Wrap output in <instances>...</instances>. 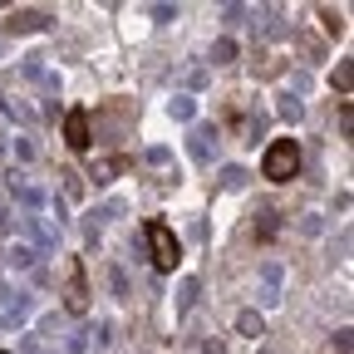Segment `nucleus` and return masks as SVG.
Masks as SVG:
<instances>
[{"label": "nucleus", "instance_id": "obj_1", "mask_svg": "<svg viewBox=\"0 0 354 354\" xmlns=\"http://www.w3.org/2000/svg\"><path fill=\"white\" fill-rule=\"evenodd\" d=\"M300 172V143L295 138H276L261 158V177H271V183H290Z\"/></svg>", "mask_w": 354, "mask_h": 354}, {"label": "nucleus", "instance_id": "obj_2", "mask_svg": "<svg viewBox=\"0 0 354 354\" xmlns=\"http://www.w3.org/2000/svg\"><path fill=\"white\" fill-rule=\"evenodd\" d=\"M148 251H153V266L158 271H177V261H183V246H177V232L167 221H148Z\"/></svg>", "mask_w": 354, "mask_h": 354}, {"label": "nucleus", "instance_id": "obj_3", "mask_svg": "<svg viewBox=\"0 0 354 354\" xmlns=\"http://www.w3.org/2000/svg\"><path fill=\"white\" fill-rule=\"evenodd\" d=\"M64 143H69L74 153H84L88 143H94V118H88L84 109H69V113H64Z\"/></svg>", "mask_w": 354, "mask_h": 354}, {"label": "nucleus", "instance_id": "obj_4", "mask_svg": "<svg viewBox=\"0 0 354 354\" xmlns=\"http://www.w3.org/2000/svg\"><path fill=\"white\" fill-rule=\"evenodd\" d=\"M64 271H69V286H64V305H69V315H84V310H88V286H84V266H79V261H64Z\"/></svg>", "mask_w": 354, "mask_h": 354}, {"label": "nucleus", "instance_id": "obj_5", "mask_svg": "<svg viewBox=\"0 0 354 354\" xmlns=\"http://www.w3.org/2000/svg\"><path fill=\"white\" fill-rule=\"evenodd\" d=\"M44 20H50V15H44V10H15L6 30H15V35H20V30H39Z\"/></svg>", "mask_w": 354, "mask_h": 354}, {"label": "nucleus", "instance_id": "obj_6", "mask_svg": "<svg viewBox=\"0 0 354 354\" xmlns=\"http://www.w3.org/2000/svg\"><path fill=\"white\" fill-rule=\"evenodd\" d=\"M123 167H128V158H109V162H94V177H99V183H109V177L123 172Z\"/></svg>", "mask_w": 354, "mask_h": 354}, {"label": "nucleus", "instance_id": "obj_7", "mask_svg": "<svg viewBox=\"0 0 354 354\" xmlns=\"http://www.w3.org/2000/svg\"><path fill=\"white\" fill-rule=\"evenodd\" d=\"M236 330H241V335H251V339H256V335H261V330H266V325H261V315H251V310H241V315H236Z\"/></svg>", "mask_w": 354, "mask_h": 354}, {"label": "nucleus", "instance_id": "obj_8", "mask_svg": "<svg viewBox=\"0 0 354 354\" xmlns=\"http://www.w3.org/2000/svg\"><path fill=\"white\" fill-rule=\"evenodd\" d=\"M320 25H325L330 35H344V15H339V10H330V6H320Z\"/></svg>", "mask_w": 354, "mask_h": 354}, {"label": "nucleus", "instance_id": "obj_9", "mask_svg": "<svg viewBox=\"0 0 354 354\" xmlns=\"http://www.w3.org/2000/svg\"><path fill=\"white\" fill-rule=\"evenodd\" d=\"M335 88H339V99H349V59H339V69H335Z\"/></svg>", "mask_w": 354, "mask_h": 354}, {"label": "nucleus", "instance_id": "obj_10", "mask_svg": "<svg viewBox=\"0 0 354 354\" xmlns=\"http://www.w3.org/2000/svg\"><path fill=\"white\" fill-rule=\"evenodd\" d=\"M261 74H266V79H276V74H281V59H271V55H261Z\"/></svg>", "mask_w": 354, "mask_h": 354}]
</instances>
